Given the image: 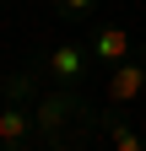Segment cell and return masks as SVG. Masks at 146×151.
I'll return each instance as SVG.
<instances>
[{
  "label": "cell",
  "instance_id": "obj_1",
  "mask_svg": "<svg viewBox=\"0 0 146 151\" xmlns=\"http://www.w3.org/2000/svg\"><path fill=\"white\" fill-rule=\"evenodd\" d=\"M38 65H43V76H54L60 86H81L87 70H92V49H87V43H54V49L38 54Z\"/></svg>",
  "mask_w": 146,
  "mask_h": 151
},
{
  "label": "cell",
  "instance_id": "obj_2",
  "mask_svg": "<svg viewBox=\"0 0 146 151\" xmlns=\"http://www.w3.org/2000/svg\"><path fill=\"white\" fill-rule=\"evenodd\" d=\"M38 146V124H33V103L11 97L0 108V151H33Z\"/></svg>",
  "mask_w": 146,
  "mask_h": 151
},
{
  "label": "cell",
  "instance_id": "obj_3",
  "mask_svg": "<svg viewBox=\"0 0 146 151\" xmlns=\"http://www.w3.org/2000/svg\"><path fill=\"white\" fill-rule=\"evenodd\" d=\"M108 108H130L141 92H146V54H135V60H124V65H114L108 70Z\"/></svg>",
  "mask_w": 146,
  "mask_h": 151
},
{
  "label": "cell",
  "instance_id": "obj_4",
  "mask_svg": "<svg viewBox=\"0 0 146 151\" xmlns=\"http://www.w3.org/2000/svg\"><path fill=\"white\" fill-rule=\"evenodd\" d=\"M87 49H92V65H124V60H135V54H141V49H135V38L124 32V27H114V22L98 27Z\"/></svg>",
  "mask_w": 146,
  "mask_h": 151
},
{
  "label": "cell",
  "instance_id": "obj_5",
  "mask_svg": "<svg viewBox=\"0 0 146 151\" xmlns=\"http://www.w3.org/2000/svg\"><path fill=\"white\" fill-rule=\"evenodd\" d=\"M103 124H108V140H114V151H146V135L135 124H124V119H108L103 113Z\"/></svg>",
  "mask_w": 146,
  "mask_h": 151
},
{
  "label": "cell",
  "instance_id": "obj_6",
  "mask_svg": "<svg viewBox=\"0 0 146 151\" xmlns=\"http://www.w3.org/2000/svg\"><path fill=\"white\" fill-rule=\"evenodd\" d=\"M92 11H98V0H54V16L60 22H87Z\"/></svg>",
  "mask_w": 146,
  "mask_h": 151
},
{
  "label": "cell",
  "instance_id": "obj_7",
  "mask_svg": "<svg viewBox=\"0 0 146 151\" xmlns=\"http://www.w3.org/2000/svg\"><path fill=\"white\" fill-rule=\"evenodd\" d=\"M49 6H54V0H49Z\"/></svg>",
  "mask_w": 146,
  "mask_h": 151
}]
</instances>
